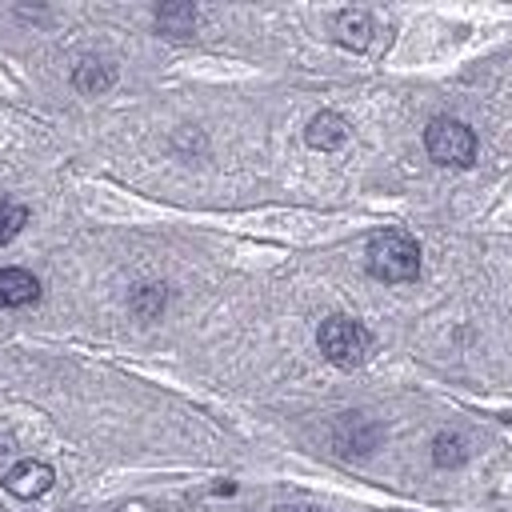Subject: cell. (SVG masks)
Returning <instances> with one entry per match:
<instances>
[{"label": "cell", "mask_w": 512, "mask_h": 512, "mask_svg": "<svg viewBox=\"0 0 512 512\" xmlns=\"http://www.w3.org/2000/svg\"><path fill=\"white\" fill-rule=\"evenodd\" d=\"M368 272L384 284H408L420 276V248L408 232L384 228L368 240Z\"/></svg>", "instance_id": "6da1fadb"}, {"label": "cell", "mask_w": 512, "mask_h": 512, "mask_svg": "<svg viewBox=\"0 0 512 512\" xmlns=\"http://www.w3.org/2000/svg\"><path fill=\"white\" fill-rule=\"evenodd\" d=\"M316 344L324 352L328 364L336 368H360L368 348H372V332L352 320V316H328L320 328H316Z\"/></svg>", "instance_id": "7a4b0ae2"}, {"label": "cell", "mask_w": 512, "mask_h": 512, "mask_svg": "<svg viewBox=\"0 0 512 512\" xmlns=\"http://www.w3.org/2000/svg\"><path fill=\"white\" fill-rule=\"evenodd\" d=\"M424 148L436 164L444 168H468L472 156H476V136L468 124L452 120V116H436L428 128H424Z\"/></svg>", "instance_id": "3957f363"}, {"label": "cell", "mask_w": 512, "mask_h": 512, "mask_svg": "<svg viewBox=\"0 0 512 512\" xmlns=\"http://www.w3.org/2000/svg\"><path fill=\"white\" fill-rule=\"evenodd\" d=\"M52 480H56L52 464H44V460H20V464L8 468L4 488L12 496H20V500H36V496H44L52 488Z\"/></svg>", "instance_id": "277c9868"}, {"label": "cell", "mask_w": 512, "mask_h": 512, "mask_svg": "<svg viewBox=\"0 0 512 512\" xmlns=\"http://www.w3.org/2000/svg\"><path fill=\"white\" fill-rule=\"evenodd\" d=\"M40 300V280L28 268H0V308H24Z\"/></svg>", "instance_id": "5b68a950"}, {"label": "cell", "mask_w": 512, "mask_h": 512, "mask_svg": "<svg viewBox=\"0 0 512 512\" xmlns=\"http://www.w3.org/2000/svg\"><path fill=\"white\" fill-rule=\"evenodd\" d=\"M332 36H336L344 48L364 52L368 40H372V12H364V8H344V12L332 20Z\"/></svg>", "instance_id": "8992f818"}, {"label": "cell", "mask_w": 512, "mask_h": 512, "mask_svg": "<svg viewBox=\"0 0 512 512\" xmlns=\"http://www.w3.org/2000/svg\"><path fill=\"white\" fill-rule=\"evenodd\" d=\"M304 140H308L312 148H320V152H332V148H340V144L348 140V124H344V116H336V112H316V116L308 120V128H304Z\"/></svg>", "instance_id": "52a82bcc"}, {"label": "cell", "mask_w": 512, "mask_h": 512, "mask_svg": "<svg viewBox=\"0 0 512 512\" xmlns=\"http://www.w3.org/2000/svg\"><path fill=\"white\" fill-rule=\"evenodd\" d=\"M192 28H196V8L188 0H164L156 8V32L176 36V40H188Z\"/></svg>", "instance_id": "ba28073f"}, {"label": "cell", "mask_w": 512, "mask_h": 512, "mask_svg": "<svg viewBox=\"0 0 512 512\" xmlns=\"http://www.w3.org/2000/svg\"><path fill=\"white\" fill-rule=\"evenodd\" d=\"M112 80H116V68L108 60H96V56L80 60L76 72H72V88L84 92V96H100L104 88H112Z\"/></svg>", "instance_id": "9c48e42d"}, {"label": "cell", "mask_w": 512, "mask_h": 512, "mask_svg": "<svg viewBox=\"0 0 512 512\" xmlns=\"http://www.w3.org/2000/svg\"><path fill=\"white\" fill-rule=\"evenodd\" d=\"M432 460H436L440 468H456V464H464V460H468V444H464V436H456V432H440V436L432 440Z\"/></svg>", "instance_id": "30bf717a"}, {"label": "cell", "mask_w": 512, "mask_h": 512, "mask_svg": "<svg viewBox=\"0 0 512 512\" xmlns=\"http://www.w3.org/2000/svg\"><path fill=\"white\" fill-rule=\"evenodd\" d=\"M164 300H168L164 284H144V288L132 292V312H136L140 320H156V316L164 312Z\"/></svg>", "instance_id": "8fae6325"}, {"label": "cell", "mask_w": 512, "mask_h": 512, "mask_svg": "<svg viewBox=\"0 0 512 512\" xmlns=\"http://www.w3.org/2000/svg\"><path fill=\"white\" fill-rule=\"evenodd\" d=\"M24 224H28V208H24L20 200L0 196V244H8Z\"/></svg>", "instance_id": "7c38bea8"}]
</instances>
